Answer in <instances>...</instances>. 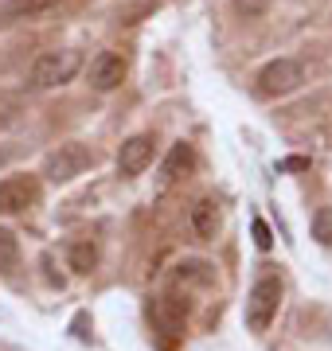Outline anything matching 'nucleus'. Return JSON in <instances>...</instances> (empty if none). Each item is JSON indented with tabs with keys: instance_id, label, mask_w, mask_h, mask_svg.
Masks as SVG:
<instances>
[{
	"instance_id": "f257e3e1",
	"label": "nucleus",
	"mask_w": 332,
	"mask_h": 351,
	"mask_svg": "<svg viewBox=\"0 0 332 351\" xmlns=\"http://www.w3.org/2000/svg\"><path fill=\"white\" fill-rule=\"evenodd\" d=\"M82 71V55L78 51H43L36 63H32V90H55V86H67L71 78Z\"/></svg>"
},
{
	"instance_id": "f03ea898",
	"label": "nucleus",
	"mask_w": 332,
	"mask_h": 351,
	"mask_svg": "<svg viewBox=\"0 0 332 351\" xmlns=\"http://www.w3.org/2000/svg\"><path fill=\"white\" fill-rule=\"evenodd\" d=\"M278 304H281V281L278 277H262L254 281L250 297H246V328L250 332H266L278 316Z\"/></svg>"
},
{
	"instance_id": "7ed1b4c3",
	"label": "nucleus",
	"mask_w": 332,
	"mask_h": 351,
	"mask_svg": "<svg viewBox=\"0 0 332 351\" xmlns=\"http://www.w3.org/2000/svg\"><path fill=\"white\" fill-rule=\"evenodd\" d=\"M94 164V152L86 149V145H78V141H67V145H59V149L43 160V176L51 180V184H71L75 176H82Z\"/></svg>"
},
{
	"instance_id": "20e7f679",
	"label": "nucleus",
	"mask_w": 332,
	"mask_h": 351,
	"mask_svg": "<svg viewBox=\"0 0 332 351\" xmlns=\"http://www.w3.org/2000/svg\"><path fill=\"white\" fill-rule=\"evenodd\" d=\"M301 82H305V66L297 59H274L258 71V94H266V98H285Z\"/></svg>"
},
{
	"instance_id": "39448f33",
	"label": "nucleus",
	"mask_w": 332,
	"mask_h": 351,
	"mask_svg": "<svg viewBox=\"0 0 332 351\" xmlns=\"http://www.w3.org/2000/svg\"><path fill=\"white\" fill-rule=\"evenodd\" d=\"M36 199H39V188L32 176H8V180H0V211L4 215L27 211Z\"/></svg>"
},
{
	"instance_id": "423d86ee",
	"label": "nucleus",
	"mask_w": 332,
	"mask_h": 351,
	"mask_svg": "<svg viewBox=\"0 0 332 351\" xmlns=\"http://www.w3.org/2000/svg\"><path fill=\"white\" fill-rule=\"evenodd\" d=\"M153 152H156V141L149 133H137L129 137L121 149H117V172L121 176H141L149 164H153Z\"/></svg>"
},
{
	"instance_id": "0eeeda50",
	"label": "nucleus",
	"mask_w": 332,
	"mask_h": 351,
	"mask_svg": "<svg viewBox=\"0 0 332 351\" xmlns=\"http://www.w3.org/2000/svg\"><path fill=\"white\" fill-rule=\"evenodd\" d=\"M121 82H126V59L117 51H98L90 59V86L106 94V90H117Z\"/></svg>"
},
{
	"instance_id": "6e6552de",
	"label": "nucleus",
	"mask_w": 332,
	"mask_h": 351,
	"mask_svg": "<svg viewBox=\"0 0 332 351\" xmlns=\"http://www.w3.org/2000/svg\"><path fill=\"white\" fill-rule=\"evenodd\" d=\"M192 168H195V152H192V145H188V141H180V145H172V152L165 156L161 176L172 184V180H180V176H188Z\"/></svg>"
},
{
	"instance_id": "1a4fd4ad",
	"label": "nucleus",
	"mask_w": 332,
	"mask_h": 351,
	"mask_svg": "<svg viewBox=\"0 0 332 351\" xmlns=\"http://www.w3.org/2000/svg\"><path fill=\"white\" fill-rule=\"evenodd\" d=\"M149 320H153L165 336H180V332H184V308H176L172 301H153L149 304Z\"/></svg>"
},
{
	"instance_id": "9d476101",
	"label": "nucleus",
	"mask_w": 332,
	"mask_h": 351,
	"mask_svg": "<svg viewBox=\"0 0 332 351\" xmlns=\"http://www.w3.org/2000/svg\"><path fill=\"white\" fill-rule=\"evenodd\" d=\"M59 0H0V16L4 20H32V16L55 8Z\"/></svg>"
},
{
	"instance_id": "9b49d317",
	"label": "nucleus",
	"mask_w": 332,
	"mask_h": 351,
	"mask_svg": "<svg viewBox=\"0 0 332 351\" xmlns=\"http://www.w3.org/2000/svg\"><path fill=\"white\" fill-rule=\"evenodd\" d=\"M67 262H71V269H75V274H94V269H98V246H94V242H86V239L71 242Z\"/></svg>"
},
{
	"instance_id": "f8f14e48",
	"label": "nucleus",
	"mask_w": 332,
	"mask_h": 351,
	"mask_svg": "<svg viewBox=\"0 0 332 351\" xmlns=\"http://www.w3.org/2000/svg\"><path fill=\"white\" fill-rule=\"evenodd\" d=\"M215 226H219V207L215 199H200L192 207V230L200 234V239H211L215 234Z\"/></svg>"
},
{
	"instance_id": "ddd939ff",
	"label": "nucleus",
	"mask_w": 332,
	"mask_h": 351,
	"mask_svg": "<svg viewBox=\"0 0 332 351\" xmlns=\"http://www.w3.org/2000/svg\"><path fill=\"white\" fill-rule=\"evenodd\" d=\"M20 265V239L8 226H0V274H12Z\"/></svg>"
},
{
	"instance_id": "4468645a",
	"label": "nucleus",
	"mask_w": 332,
	"mask_h": 351,
	"mask_svg": "<svg viewBox=\"0 0 332 351\" xmlns=\"http://www.w3.org/2000/svg\"><path fill=\"white\" fill-rule=\"evenodd\" d=\"M313 239H317L320 246H332V207H320V211L313 215Z\"/></svg>"
},
{
	"instance_id": "2eb2a0df",
	"label": "nucleus",
	"mask_w": 332,
	"mask_h": 351,
	"mask_svg": "<svg viewBox=\"0 0 332 351\" xmlns=\"http://www.w3.org/2000/svg\"><path fill=\"white\" fill-rule=\"evenodd\" d=\"M16 117H20V98L0 90V129H8V125L16 121Z\"/></svg>"
},
{
	"instance_id": "dca6fc26",
	"label": "nucleus",
	"mask_w": 332,
	"mask_h": 351,
	"mask_svg": "<svg viewBox=\"0 0 332 351\" xmlns=\"http://www.w3.org/2000/svg\"><path fill=\"white\" fill-rule=\"evenodd\" d=\"M266 4H270V0H235V12H243L246 20H250V16L266 12Z\"/></svg>"
},
{
	"instance_id": "f3484780",
	"label": "nucleus",
	"mask_w": 332,
	"mask_h": 351,
	"mask_svg": "<svg viewBox=\"0 0 332 351\" xmlns=\"http://www.w3.org/2000/svg\"><path fill=\"white\" fill-rule=\"evenodd\" d=\"M254 246L258 250H270V246H274V234H270V226L262 223V219H254Z\"/></svg>"
},
{
	"instance_id": "a211bd4d",
	"label": "nucleus",
	"mask_w": 332,
	"mask_h": 351,
	"mask_svg": "<svg viewBox=\"0 0 332 351\" xmlns=\"http://www.w3.org/2000/svg\"><path fill=\"white\" fill-rule=\"evenodd\" d=\"M305 168H309L305 156H289V160H281V164H278V172H305Z\"/></svg>"
}]
</instances>
